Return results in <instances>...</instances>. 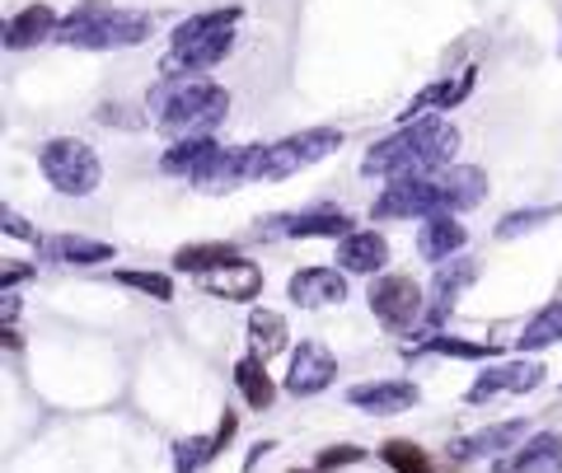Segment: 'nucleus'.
I'll return each instance as SVG.
<instances>
[{"label":"nucleus","instance_id":"obj_1","mask_svg":"<svg viewBox=\"0 0 562 473\" xmlns=\"http://www.w3.org/2000/svg\"><path fill=\"white\" fill-rule=\"evenodd\" d=\"M230 118V89L211 75H160L146 94V122L169 146L193 136H211Z\"/></svg>","mask_w":562,"mask_h":473},{"label":"nucleus","instance_id":"obj_2","mask_svg":"<svg viewBox=\"0 0 562 473\" xmlns=\"http://www.w3.org/2000/svg\"><path fill=\"white\" fill-rule=\"evenodd\" d=\"M460 150V132L455 122L445 118H417V122H403L399 132H389L384 141H375L362 160L366 179H417V173H441L450 169Z\"/></svg>","mask_w":562,"mask_h":473},{"label":"nucleus","instance_id":"obj_3","mask_svg":"<svg viewBox=\"0 0 562 473\" xmlns=\"http://www.w3.org/2000/svg\"><path fill=\"white\" fill-rule=\"evenodd\" d=\"M234 24H240V5L230 10H201L193 20H183L169 38V57L160 75H207L211 66L234 52Z\"/></svg>","mask_w":562,"mask_h":473},{"label":"nucleus","instance_id":"obj_4","mask_svg":"<svg viewBox=\"0 0 562 473\" xmlns=\"http://www.w3.org/2000/svg\"><path fill=\"white\" fill-rule=\"evenodd\" d=\"M150 14L140 10H122L108 5V0H85L75 5L57 28V43L66 47H85V52H122V47H136L150 38Z\"/></svg>","mask_w":562,"mask_h":473},{"label":"nucleus","instance_id":"obj_5","mask_svg":"<svg viewBox=\"0 0 562 473\" xmlns=\"http://www.w3.org/2000/svg\"><path fill=\"white\" fill-rule=\"evenodd\" d=\"M338 150H342L338 128H305V132L281 136V141H268V146H254V183L295 179V173H305L309 165H319Z\"/></svg>","mask_w":562,"mask_h":473},{"label":"nucleus","instance_id":"obj_6","mask_svg":"<svg viewBox=\"0 0 562 473\" xmlns=\"http://www.w3.org/2000/svg\"><path fill=\"white\" fill-rule=\"evenodd\" d=\"M38 169L61 197H89V193H99V183H103L99 155H94V146L81 141V136L42 141L38 146Z\"/></svg>","mask_w":562,"mask_h":473},{"label":"nucleus","instance_id":"obj_7","mask_svg":"<svg viewBox=\"0 0 562 473\" xmlns=\"http://www.w3.org/2000/svg\"><path fill=\"white\" fill-rule=\"evenodd\" d=\"M366 305L394 338H413L422 314H427V291H422L408 272H384V277L370 281Z\"/></svg>","mask_w":562,"mask_h":473},{"label":"nucleus","instance_id":"obj_8","mask_svg":"<svg viewBox=\"0 0 562 473\" xmlns=\"http://www.w3.org/2000/svg\"><path fill=\"white\" fill-rule=\"evenodd\" d=\"M478 281V258H450L436 267V277H431V287H427V314H422V324H417V333H413V347L417 342H427L436 333H445V319L455 314L460 305V295L468 291Z\"/></svg>","mask_w":562,"mask_h":473},{"label":"nucleus","instance_id":"obj_9","mask_svg":"<svg viewBox=\"0 0 562 473\" xmlns=\"http://www.w3.org/2000/svg\"><path fill=\"white\" fill-rule=\"evenodd\" d=\"M356 226L342 207H305V211H286V216H268L254 226V240L277 244V240H347Z\"/></svg>","mask_w":562,"mask_h":473},{"label":"nucleus","instance_id":"obj_10","mask_svg":"<svg viewBox=\"0 0 562 473\" xmlns=\"http://www.w3.org/2000/svg\"><path fill=\"white\" fill-rule=\"evenodd\" d=\"M441 216V187L436 173H417V179H394L384 193L370 202V220H427Z\"/></svg>","mask_w":562,"mask_h":473},{"label":"nucleus","instance_id":"obj_11","mask_svg":"<svg viewBox=\"0 0 562 473\" xmlns=\"http://www.w3.org/2000/svg\"><path fill=\"white\" fill-rule=\"evenodd\" d=\"M543 380H549V366L535 361V356H521V361H502V366L478 371V380L468 385L464 399L468 403H492V399H502V393H529V389H539Z\"/></svg>","mask_w":562,"mask_h":473},{"label":"nucleus","instance_id":"obj_12","mask_svg":"<svg viewBox=\"0 0 562 473\" xmlns=\"http://www.w3.org/2000/svg\"><path fill=\"white\" fill-rule=\"evenodd\" d=\"M333 380H338V356L328 352L323 342L305 338L291 352V371H286V380H281V389H286L291 399H315V393H323Z\"/></svg>","mask_w":562,"mask_h":473},{"label":"nucleus","instance_id":"obj_13","mask_svg":"<svg viewBox=\"0 0 562 473\" xmlns=\"http://www.w3.org/2000/svg\"><path fill=\"white\" fill-rule=\"evenodd\" d=\"M529 440V422L525 417H506V422H492V427H478L474 436H464L450 446V460L468 464V460H497L506 450H521Z\"/></svg>","mask_w":562,"mask_h":473},{"label":"nucleus","instance_id":"obj_14","mask_svg":"<svg viewBox=\"0 0 562 473\" xmlns=\"http://www.w3.org/2000/svg\"><path fill=\"white\" fill-rule=\"evenodd\" d=\"M474 85H478V71L474 66L431 81L427 89H417L413 99H408V108L399 113V128H403V122H417V118H436V113H445V108H460L468 94H474Z\"/></svg>","mask_w":562,"mask_h":473},{"label":"nucleus","instance_id":"obj_15","mask_svg":"<svg viewBox=\"0 0 562 473\" xmlns=\"http://www.w3.org/2000/svg\"><path fill=\"white\" fill-rule=\"evenodd\" d=\"M417 403H422V389L413 380H366L347 389V408L370 413V417H399Z\"/></svg>","mask_w":562,"mask_h":473},{"label":"nucleus","instance_id":"obj_16","mask_svg":"<svg viewBox=\"0 0 562 473\" xmlns=\"http://www.w3.org/2000/svg\"><path fill=\"white\" fill-rule=\"evenodd\" d=\"M291 305L301 310H323V305H342L347 301V272L342 267H301L286 281Z\"/></svg>","mask_w":562,"mask_h":473},{"label":"nucleus","instance_id":"obj_17","mask_svg":"<svg viewBox=\"0 0 562 473\" xmlns=\"http://www.w3.org/2000/svg\"><path fill=\"white\" fill-rule=\"evenodd\" d=\"M244 183H254V146H221L211 155V165L193 179V187H201V193H234Z\"/></svg>","mask_w":562,"mask_h":473},{"label":"nucleus","instance_id":"obj_18","mask_svg":"<svg viewBox=\"0 0 562 473\" xmlns=\"http://www.w3.org/2000/svg\"><path fill=\"white\" fill-rule=\"evenodd\" d=\"M436 187H441V216H460L488 197V173L478 165H450L436 173Z\"/></svg>","mask_w":562,"mask_h":473},{"label":"nucleus","instance_id":"obj_19","mask_svg":"<svg viewBox=\"0 0 562 473\" xmlns=\"http://www.w3.org/2000/svg\"><path fill=\"white\" fill-rule=\"evenodd\" d=\"M384 263H389V240L380 230H352L347 240L338 244V267L347 277H370L375 272H384Z\"/></svg>","mask_w":562,"mask_h":473},{"label":"nucleus","instance_id":"obj_20","mask_svg":"<svg viewBox=\"0 0 562 473\" xmlns=\"http://www.w3.org/2000/svg\"><path fill=\"white\" fill-rule=\"evenodd\" d=\"M38 258L61 263V267H99V263H113L118 248L103 240H89V234H47Z\"/></svg>","mask_w":562,"mask_h":473},{"label":"nucleus","instance_id":"obj_21","mask_svg":"<svg viewBox=\"0 0 562 473\" xmlns=\"http://www.w3.org/2000/svg\"><path fill=\"white\" fill-rule=\"evenodd\" d=\"M464 244H468V230L460 226L455 216H427L417 226V254L427 263H436V267L450 263V258H460Z\"/></svg>","mask_w":562,"mask_h":473},{"label":"nucleus","instance_id":"obj_22","mask_svg":"<svg viewBox=\"0 0 562 473\" xmlns=\"http://www.w3.org/2000/svg\"><path fill=\"white\" fill-rule=\"evenodd\" d=\"M57 10L52 5H42V0H34V5H24L20 14H10V24H5V47L10 52H24V47H38L47 38H57Z\"/></svg>","mask_w":562,"mask_h":473},{"label":"nucleus","instance_id":"obj_23","mask_svg":"<svg viewBox=\"0 0 562 473\" xmlns=\"http://www.w3.org/2000/svg\"><path fill=\"white\" fill-rule=\"evenodd\" d=\"M201 287H207V295H216V301H258L262 295V267L254 258H240L221 267V272L201 277Z\"/></svg>","mask_w":562,"mask_h":473},{"label":"nucleus","instance_id":"obj_24","mask_svg":"<svg viewBox=\"0 0 562 473\" xmlns=\"http://www.w3.org/2000/svg\"><path fill=\"white\" fill-rule=\"evenodd\" d=\"M244 248L234 240H207V244H183L174 248V272H187V277H211L221 272V267L240 263Z\"/></svg>","mask_w":562,"mask_h":473},{"label":"nucleus","instance_id":"obj_25","mask_svg":"<svg viewBox=\"0 0 562 473\" xmlns=\"http://www.w3.org/2000/svg\"><path fill=\"white\" fill-rule=\"evenodd\" d=\"M244 333H248V356H258V361H272L277 352H286V347H291L286 319H281L277 310H268V305H254V310H248Z\"/></svg>","mask_w":562,"mask_h":473},{"label":"nucleus","instance_id":"obj_26","mask_svg":"<svg viewBox=\"0 0 562 473\" xmlns=\"http://www.w3.org/2000/svg\"><path fill=\"white\" fill-rule=\"evenodd\" d=\"M221 150V141L216 136H193V141H174L164 155H160V169L164 173H174V179H187L193 183L201 169L211 165V155Z\"/></svg>","mask_w":562,"mask_h":473},{"label":"nucleus","instance_id":"obj_27","mask_svg":"<svg viewBox=\"0 0 562 473\" xmlns=\"http://www.w3.org/2000/svg\"><path fill=\"white\" fill-rule=\"evenodd\" d=\"M506 473H562V436L558 432H535L521 450L511 454Z\"/></svg>","mask_w":562,"mask_h":473},{"label":"nucleus","instance_id":"obj_28","mask_svg":"<svg viewBox=\"0 0 562 473\" xmlns=\"http://www.w3.org/2000/svg\"><path fill=\"white\" fill-rule=\"evenodd\" d=\"M234 389H240V399L254 408V413H268V408L277 403V385L268 375V361H258V356L234 361Z\"/></svg>","mask_w":562,"mask_h":473},{"label":"nucleus","instance_id":"obj_29","mask_svg":"<svg viewBox=\"0 0 562 473\" xmlns=\"http://www.w3.org/2000/svg\"><path fill=\"white\" fill-rule=\"evenodd\" d=\"M408 361H427V356H455V361H492L497 347L492 342H468V338H455V333H436L427 342H417L403 352Z\"/></svg>","mask_w":562,"mask_h":473},{"label":"nucleus","instance_id":"obj_30","mask_svg":"<svg viewBox=\"0 0 562 473\" xmlns=\"http://www.w3.org/2000/svg\"><path fill=\"white\" fill-rule=\"evenodd\" d=\"M553 342H562V301L543 305L535 319L525 324V333L515 338V352L529 356V352H543V347H553Z\"/></svg>","mask_w":562,"mask_h":473},{"label":"nucleus","instance_id":"obj_31","mask_svg":"<svg viewBox=\"0 0 562 473\" xmlns=\"http://www.w3.org/2000/svg\"><path fill=\"white\" fill-rule=\"evenodd\" d=\"M380 460L394 473H436V460L427 454V446H417V440H384Z\"/></svg>","mask_w":562,"mask_h":473},{"label":"nucleus","instance_id":"obj_32","mask_svg":"<svg viewBox=\"0 0 562 473\" xmlns=\"http://www.w3.org/2000/svg\"><path fill=\"white\" fill-rule=\"evenodd\" d=\"M562 216V207H525V211H506L502 220H497V240H521V234H535V230H543L549 220H558Z\"/></svg>","mask_w":562,"mask_h":473},{"label":"nucleus","instance_id":"obj_33","mask_svg":"<svg viewBox=\"0 0 562 473\" xmlns=\"http://www.w3.org/2000/svg\"><path fill=\"white\" fill-rule=\"evenodd\" d=\"M113 281H118V287H132L140 295H150V301H160V305L174 301V277H169V272H140V267H122V272H113Z\"/></svg>","mask_w":562,"mask_h":473},{"label":"nucleus","instance_id":"obj_34","mask_svg":"<svg viewBox=\"0 0 562 473\" xmlns=\"http://www.w3.org/2000/svg\"><path fill=\"white\" fill-rule=\"evenodd\" d=\"M211 436H187L174 440V473H201V464H211Z\"/></svg>","mask_w":562,"mask_h":473},{"label":"nucleus","instance_id":"obj_35","mask_svg":"<svg viewBox=\"0 0 562 473\" xmlns=\"http://www.w3.org/2000/svg\"><path fill=\"white\" fill-rule=\"evenodd\" d=\"M362 460H366L362 446H328V450H319L315 469L319 473H333V469H347V464H362Z\"/></svg>","mask_w":562,"mask_h":473},{"label":"nucleus","instance_id":"obj_36","mask_svg":"<svg viewBox=\"0 0 562 473\" xmlns=\"http://www.w3.org/2000/svg\"><path fill=\"white\" fill-rule=\"evenodd\" d=\"M234 432H240V413H234V408H225L221 427H216V436H211V454H225L230 440H234Z\"/></svg>","mask_w":562,"mask_h":473},{"label":"nucleus","instance_id":"obj_37","mask_svg":"<svg viewBox=\"0 0 562 473\" xmlns=\"http://www.w3.org/2000/svg\"><path fill=\"white\" fill-rule=\"evenodd\" d=\"M0 226H5V234H14V240H28L34 248H42V240H47V234H38L34 226H24V216H14V211H5V220H0Z\"/></svg>","mask_w":562,"mask_h":473},{"label":"nucleus","instance_id":"obj_38","mask_svg":"<svg viewBox=\"0 0 562 473\" xmlns=\"http://www.w3.org/2000/svg\"><path fill=\"white\" fill-rule=\"evenodd\" d=\"M272 450H277V440H258V446H254V450H248V460H244V473H248V469H254V464L262 460V454H272Z\"/></svg>","mask_w":562,"mask_h":473},{"label":"nucleus","instance_id":"obj_39","mask_svg":"<svg viewBox=\"0 0 562 473\" xmlns=\"http://www.w3.org/2000/svg\"><path fill=\"white\" fill-rule=\"evenodd\" d=\"M291 473H319V469H291Z\"/></svg>","mask_w":562,"mask_h":473},{"label":"nucleus","instance_id":"obj_40","mask_svg":"<svg viewBox=\"0 0 562 473\" xmlns=\"http://www.w3.org/2000/svg\"><path fill=\"white\" fill-rule=\"evenodd\" d=\"M558 52H562V43H558Z\"/></svg>","mask_w":562,"mask_h":473}]
</instances>
